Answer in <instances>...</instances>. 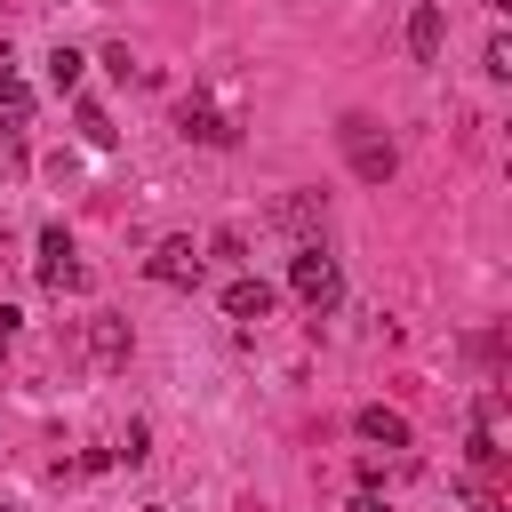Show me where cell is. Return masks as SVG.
Segmentation results:
<instances>
[{"label": "cell", "mask_w": 512, "mask_h": 512, "mask_svg": "<svg viewBox=\"0 0 512 512\" xmlns=\"http://www.w3.org/2000/svg\"><path fill=\"white\" fill-rule=\"evenodd\" d=\"M352 432H360L368 448H408V416H400V408H360Z\"/></svg>", "instance_id": "8"}, {"label": "cell", "mask_w": 512, "mask_h": 512, "mask_svg": "<svg viewBox=\"0 0 512 512\" xmlns=\"http://www.w3.org/2000/svg\"><path fill=\"white\" fill-rule=\"evenodd\" d=\"M80 64H88L80 48H48V88H56V96H72V88H80Z\"/></svg>", "instance_id": "12"}, {"label": "cell", "mask_w": 512, "mask_h": 512, "mask_svg": "<svg viewBox=\"0 0 512 512\" xmlns=\"http://www.w3.org/2000/svg\"><path fill=\"white\" fill-rule=\"evenodd\" d=\"M0 512H16V504H0Z\"/></svg>", "instance_id": "18"}, {"label": "cell", "mask_w": 512, "mask_h": 512, "mask_svg": "<svg viewBox=\"0 0 512 512\" xmlns=\"http://www.w3.org/2000/svg\"><path fill=\"white\" fill-rule=\"evenodd\" d=\"M80 136H88V144H96V152H104V144H112V120H104V112H96V104H80Z\"/></svg>", "instance_id": "13"}, {"label": "cell", "mask_w": 512, "mask_h": 512, "mask_svg": "<svg viewBox=\"0 0 512 512\" xmlns=\"http://www.w3.org/2000/svg\"><path fill=\"white\" fill-rule=\"evenodd\" d=\"M224 312H232V320H264V312H272V288H264V280H248V272H240V280H232V288H224Z\"/></svg>", "instance_id": "10"}, {"label": "cell", "mask_w": 512, "mask_h": 512, "mask_svg": "<svg viewBox=\"0 0 512 512\" xmlns=\"http://www.w3.org/2000/svg\"><path fill=\"white\" fill-rule=\"evenodd\" d=\"M288 288H296V304H312V312H336V304H344V272H336V256H328L320 240H296Z\"/></svg>", "instance_id": "1"}, {"label": "cell", "mask_w": 512, "mask_h": 512, "mask_svg": "<svg viewBox=\"0 0 512 512\" xmlns=\"http://www.w3.org/2000/svg\"><path fill=\"white\" fill-rule=\"evenodd\" d=\"M184 136H200V144H232L240 128H232L216 104H200V96H192V104H184Z\"/></svg>", "instance_id": "9"}, {"label": "cell", "mask_w": 512, "mask_h": 512, "mask_svg": "<svg viewBox=\"0 0 512 512\" xmlns=\"http://www.w3.org/2000/svg\"><path fill=\"white\" fill-rule=\"evenodd\" d=\"M24 120H32V88L24 80H0V136H16Z\"/></svg>", "instance_id": "11"}, {"label": "cell", "mask_w": 512, "mask_h": 512, "mask_svg": "<svg viewBox=\"0 0 512 512\" xmlns=\"http://www.w3.org/2000/svg\"><path fill=\"white\" fill-rule=\"evenodd\" d=\"M144 456H152V432L128 424V432H120V464H144Z\"/></svg>", "instance_id": "14"}, {"label": "cell", "mask_w": 512, "mask_h": 512, "mask_svg": "<svg viewBox=\"0 0 512 512\" xmlns=\"http://www.w3.org/2000/svg\"><path fill=\"white\" fill-rule=\"evenodd\" d=\"M352 512H392V504H384L376 488H360V496H352Z\"/></svg>", "instance_id": "16"}, {"label": "cell", "mask_w": 512, "mask_h": 512, "mask_svg": "<svg viewBox=\"0 0 512 512\" xmlns=\"http://www.w3.org/2000/svg\"><path fill=\"white\" fill-rule=\"evenodd\" d=\"M200 264H208V256H200L184 232H168V240L152 248V264H144V272H152L160 288H200Z\"/></svg>", "instance_id": "3"}, {"label": "cell", "mask_w": 512, "mask_h": 512, "mask_svg": "<svg viewBox=\"0 0 512 512\" xmlns=\"http://www.w3.org/2000/svg\"><path fill=\"white\" fill-rule=\"evenodd\" d=\"M336 136H344V160H352V176H360V184H384V176L400 168V152H392V136H384V128L368 120V112H352V120H344Z\"/></svg>", "instance_id": "2"}, {"label": "cell", "mask_w": 512, "mask_h": 512, "mask_svg": "<svg viewBox=\"0 0 512 512\" xmlns=\"http://www.w3.org/2000/svg\"><path fill=\"white\" fill-rule=\"evenodd\" d=\"M272 224H288L296 240H320V224H328V192H280V200H272Z\"/></svg>", "instance_id": "5"}, {"label": "cell", "mask_w": 512, "mask_h": 512, "mask_svg": "<svg viewBox=\"0 0 512 512\" xmlns=\"http://www.w3.org/2000/svg\"><path fill=\"white\" fill-rule=\"evenodd\" d=\"M88 352H96V368H128V320L120 312H96L88 320Z\"/></svg>", "instance_id": "7"}, {"label": "cell", "mask_w": 512, "mask_h": 512, "mask_svg": "<svg viewBox=\"0 0 512 512\" xmlns=\"http://www.w3.org/2000/svg\"><path fill=\"white\" fill-rule=\"evenodd\" d=\"M488 72H496V80H512V40H504V32L488 40Z\"/></svg>", "instance_id": "15"}, {"label": "cell", "mask_w": 512, "mask_h": 512, "mask_svg": "<svg viewBox=\"0 0 512 512\" xmlns=\"http://www.w3.org/2000/svg\"><path fill=\"white\" fill-rule=\"evenodd\" d=\"M0 80H16V64H8V48H0Z\"/></svg>", "instance_id": "17"}, {"label": "cell", "mask_w": 512, "mask_h": 512, "mask_svg": "<svg viewBox=\"0 0 512 512\" xmlns=\"http://www.w3.org/2000/svg\"><path fill=\"white\" fill-rule=\"evenodd\" d=\"M440 40H448V8H440V0H416V8H408V56L432 64Z\"/></svg>", "instance_id": "6"}, {"label": "cell", "mask_w": 512, "mask_h": 512, "mask_svg": "<svg viewBox=\"0 0 512 512\" xmlns=\"http://www.w3.org/2000/svg\"><path fill=\"white\" fill-rule=\"evenodd\" d=\"M40 280H48V288H88V264L72 256L64 224H48V232H40Z\"/></svg>", "instance_id": "4"}]
</instances>
